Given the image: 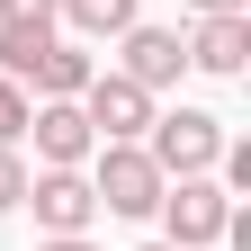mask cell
<instances>
[{"mask_svg": "<svg viewBox=\"0 0 251 251\" xmlns=\"http://www.w3.org/2000/svg\"><path fill=\"white\" fill-rule=\"evenodd\" d=\"M144 135H152L144 152H152L162 179H198V171L225 162V117H206V108H171V117H152Z\"/></svg>", "mask_w": 251, "mask_h": 251, "instance_id": "1", "label": "cell"}, {"mask_svg": "<svg viewBox=\"0 0 251 251\" xmlns=\"http://www.w3.org/2000/svg\"><path fill=\"white\" fill-rule=\"evenodd\" d=\"M171 225V251H206V242H225V225H233V198H225V179H171L162 188V206H152Z\"/></svg>", "mask_w": 251, "mask_h": 251, "instance_id": "2", "label": "cell"}, {"mask_svg": "<svg viewBox=\"0 0 251 251\" xmlns=\"http://www.w3.org/2000/svg\"><path fill=\"white\" fill-rule=\"evenodd\" d=\"M162 171H152V152L144 144H99V171H90V198H99L108 215H152L162 206Z\"/></svg>", "mask_w": 251, "mask_h": 251, "instance_id": "3", "label": "cell"}, {"mask_svg": "<svg viewBox=\"0 0 251 251\" xmlns=\"http://www.w3.org/2000/svg\"><path fill=\"white\" fill-rule=\"evenodd\" d=\"M81 117H90V135H99V144H144L152 90H135L126 72H90V81H81Z\"/></svg>", "mask_w": 251, "mask_h": 251, "instance_id": "4", "label": "cell"}, {"mask_svg": "<svg viewBox=\"0 0 251 251\" xmlns=\"http://www.w3.org/2000/svg\"><path fill=\"white\" fill-rule=\"evenodd\" d=\"M27 135H36V152H45V171H81L90 152H99V135H90V117H81V99H45V108H27Z\"/></svg>", "mask_w": 251, "mask_h": 251, "instance_id": "5", "label": "cell"}, {"mask_svg": "<svg viewBox=\"0 0 251 251\" xmlns=\"http://www.w3.org/2000/svg\"><path fill=\"white\" fill-rule=\"evenodd\" d=\"M18 206H36V225H45V233H90V215H99V198H90V179H81V171H36Z\"/></svg>", "mask_w": 251, "mask_h": 251, "instance_id": "6", "label": "cell"}, {"mask_svg": "<svg viewBox=\"0 0 251 251\" xmlns=\"http://www.w3.org/2000/svg\"><path fill=\"white\" fill-rule=\"evenodd\" d=\"M117 45H126V63H117V72L135 81V90H171V81L188 72V45L171 36V27H144V18H135V27L117 36Z\"/></svg>", "mask_w": 251, "mask_h": 251, "instance_id": "7", "label": "cell"}, {"mask_svg": "<svg viewBox=\"0 0 251 251\" xmlns=\"http://www.w3.org/2000/svg\"><path fill=\"white\" fill-rule=\"evenodd\" d=\"M188 63H198V72H215V81H233L242 63H251V9H242V18H198Z\"/></svg>", "mask_w": 251, "mask_h": 251, "instance_id": "8", "label": "cell"}, {"mask_svg": "<svg viewBox=\"0 0 251 251\" xmlns=\"http://www.w3.org/2000/svg\"><path fill=\"white\" fill-rule=\"evenodd\" d=\"M18 81H36L45 99H81V81H90V54L81 45H63V36H45L36 54H27V72Z\"/></svg>", "mask_w": 251, "mask_h": 251, "instance_id": "9", "label": "cell"}, {"mask_svg": "<svg viewBox=\"0 0 251 251\" xmlns=\"http://www.w3.org/2000/svg\"><path fill=\"white\" fill-rule=\"evenodd\" d=\"M63 18L81 27V36H126V27H135V0H54Z\"/></svg>", "mask_w": 251, "mask_h": 251, "instance_id": "10", "label": "cell"}, {"mask_svg": "<svg viewBox=\"0 0 251 251\" xmlns=\"http://www.w3.org/2000/svg\"><path fill=\"white\" fill-rule=\"evenodd\" d=\"M27 198V162H18V144H0V215H9Z\"/></svg>", "mask_w": 251, "mask_h": 251, "instance_id": "11", "label": "cell"}, {"mask_svg": "<svg viewBox=\"0 0 251 251\" xmlns=\"http://www.w3.org/2000/svg\"><path fill=\"white\" fill-rule=\"evenodd\" d=\"M18 135H27V90L0 81V144H18Z\"/></svg>", "mask_w": 251, "mask_h": 251, "instance_id": "12", "label": "cell"}, {"mask_svg": "<svg viewBox=\"0 0 251 251\" xmlns=\"http://www.w3.org/2000/svg\"><path fill=\"white\" fill-rule=\"evenodd\" d=\"M0 27H54V0H0Z\"/></svg>", "mask_w": 251, "mask_h": 251, "instance_id": "13", "label": "cell"}, {"mask_svg": "<svg viewBox=\"0 0 251 251\" xmlns=\"http://www.w3.org/2000/svg\"><path fill=\"white\" fill-rule=\"evenodd\" d=\"M188 9H198V18H242L251 0H188Z\"/></svg>", "mask_w": 251, "mask_h": 251, "instance_id": "14", "label": "cell"}, {"mask_svg": "<svg viewBox=\"0 0 251 251\" xmlns=\"http://www.w3.org/2000/svg\"><path fill=\"white\" fill-rule=\"evenodd\" d=\"M36 251H90V233H45Z\"/></svg>", "mask_w": 251, "mask_h": 251, "instance_id": "15", "label": "cell"}, {"mask_svg": "<svg viewBox=\"0 0 251 251\" xmlns=\"http://www.w3.org/2000/svg\"><path fill=\"white\" fill-rule=\"evenodd\" d=\"M144 251H171V242H144Z\"/></svg>", "mask_w": 251, "mask_h": 251, "instance_id": "16", "label": "cell"}]
</instances>
